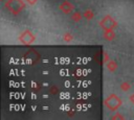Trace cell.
Masks as SVG:
<instances>
[{
	"mask_svg": "<svg viewBox=\"0 0 134 120\" xmlns=\"http://www.w3.org/2000/svg\"><path fill=\"white\" fill-rule=\"evenodd\" d=\"M6 8L14 15L19 14L25 6V4L23 3L22 0H7L5 3Z\"/></svg>",
	"mask_w": 134,
	"mask_h": 120,
	"instance_id": "obj_1",
	"label": "cell"
},
{
	"mask_svg": "<svg viewBox=\"0 0 134 120\" xmlns=\"http://www.w3.org/2000/svg\"><path fill=\"white\" fill-rule=\"evenodd\" d=\"M99 25L105 30H111L117 26V23L115 22V20L111 16H106L102 19V21L99 22Z\"/></svg>",
	"mask_w": 134,
	"mask_h": 120,
	"instance_id": "obj_2",
	"label": "cell"
},
{
	"mask_svg": "<svg viewBox=\"0 0 134 120\" xmlns=\"http://www.w3.org/2000/svg\"><path fill=\"white\" fill-rule=\"evenodd\" d=\"M105 103H106V105H107L108 109H110V110H112V111H115V110H117V109L120 106L121 100H120L116 95H110V96L106 99Z\"/></svg>",
	"mask_w": 134,
	"mask_h": 120,
	"instance_id": "obj_3",
	"label": "cell"
},
{
	"mask_svg": "<svg viewBox=\"0 0 134 120\" xmlns=\"http://www.w3.org/2000/svg\"><path fill=\"white\" fill-rule=\"evenodd\" d=\"M20 40H21L24 44H30V43L35 40V37H34V34H32L30 31L26 30V31H24V32L21 34Z\"/></svg>",
	"mask_w": 134,
	"mask_h": 120,
	"instance_id": "obj_4",
	"label": "cell"
},
{
	"mask_svg": "<svg viewBox=\"0 0 134 120\" xmlns=\"http://www.w3.org/2000/svg\"><path fill=\"white\" fill-rule=\"evenodd\" d=\"M130 100H131V102L134 104V94H132V95L130 96Z\"/></svg>",
	"mask_w": 134,
	"mask_h": 120,
	"instance_id": "obj_5",
	"label": "cell"
},
{
	"mask_svg": "<svg viewBox=\"0 0 134 120\" xmlns=\"http://www.w3.org/2000/svg\"><path fill=\"white\" fill-rule=\"evenodd\" d=\"M28 3H30V4H34V3H36L37 2V0H26Z\"/></svg>",
	"mask_w": 134,
	"mask_h": 120,
	"instance_id": "obj_6",
	"label": "cell"
}]
</instances>
